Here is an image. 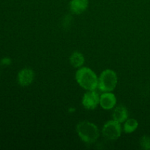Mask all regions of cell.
Wrapping results in <instances>:
<instances>
[{"label":"cell","mask_w":150,"mask_h":150,"mask_svg":"<svg viewBox=\"0 0 150 150\" xmlns=\"http://www.w3.org/2000/svg\"><path fill=\"white\" fill-rule=\"evenodd\" d=\"M76 80L79 86L86 91L98 89V77L89 67H81L78 69L76 73Z\"/></svg>","instance_id":"1"},{"label":"cell","mask_w":150,"mask_h":150,"mask_svg":"<svg viewBox=\"0 0 150 150\" xmlns=\"http://www.w3.org/2000/svg\"><path fill=\"white\" fill-rule=\"evenodd\" d=\"M76 132L81 140L89 144L95 143L100 136L98 126L89 121H82L78 123Z\"/></svg>","instance_id":"2"},{"label":"cell","mask_w":150,"mask_h":150,"mask_svg":"<svg viewBox=\"0 0 150 150\" xmlns=\"http://www.w3.org/2000/svg\"><path fill=\"white\" fill-rule=\"evenodd\" d=\"M118 77L114 70L106 69L103 70L98 78V89L102 92H112L117 87Z\"/></svg>","instance_id":"3"},{"label":"cell","mask_w":150,"mask_h":150,"mask_svg":"<svg viewBox=\"0 0 150 150\" xmlns=\"http://www.w3.org/2000/svg\"><path fill=\"white\" fill-rule=\"evenodd\" d=\"M103 136L108 140H117L121 136V124L114 120H109L104 124L102 129Z\"/></svg>","instance_id":"4"},{"label":"cell","mask_w":150,"mask_h":150,"mask_svg":"<svg viewBox=\"0 0 150 150\" xmlns=\"http://www.w3.org/2000/svg\"><path fill=\"white\" fill-rule=\"evenodd\" d=\"M83 108L87 110H94L100 104V95L95 90H88L81 100Z\"/></svg>","instance_id":"5"},{"label":"cell","mask_w":150,"mask_h":150,"mask_svg":"<svg viewBox=\"0 0 150 150\" xmlns=\"http://www.w3.org/2000/svg\"><path fill=\"white\" fill-rule=\"evenodd\" d=\"M35 79V73L30 68H23L18 72L17 76V81L20 86H28L33 82Z\"/></svg>","instance_id":"6"},{"label":"cell","mask_w":150,"mask_h":150,"mask_svg":"<svg viewBox=\"0 0 150 150\" xmlns=\"http://www.w3.org/2000/svg\"><path fill=\"white\" fill-rule=\"evenodd\" d=\"M117 97L111 92H103L100 96V105L104 110H111L117 105Z\"/></svg>","instance_id":"7"},{"label":"cell","mask_w":150,"mask_h":150,"mask_svg":"<svg viewBox=\"0 0 150 150\" xmlns=\"http://www.w3.org/2000/svg\"><path fill=\"white\" fill-rule=\"evenodd\" d=\"M69 7L72 13L80 15L87 10L89 7V0H70Z\"/></svg>","instance_id":"8"},{"label":"cell","mask_w":150,"mask_h":150,"mask_svg":"<svg viewBox=\"0 0 150 150\" xmlns=\"http://www.w3.org/2000/svg\"><path fill=\"white\" fill-rule=\"evenodd\" d=\"M112 117L114 121L120 124L125 122L128 119V112L127 108L122 105L115 106L112 113Z\"/></svg>","instance_id":"9"},{"label":"cell","mask_w":150,"mask_h":150,"mask_svg":"<svg viewBox=\"0 0 150 150\" xmlns=\"http://www.w3.org/2000/svg\"><path fill=\"white\" fill-rule=\"evenodd\" d=\"M70 63L75 68H80L84 63L85 59L83 54L78 51H75L70 56Z\"/></svg>","instance_id":"10"},{"label":"cell","mask_w":150,"mask_h":150,"mask_svg":"<svg viewBox=\"0 0 150 150\" xmlns=\"http://www.w3.org/2000/svg\"><path fill=\"white\" fill-rule=\"evenodd\" d=\"M138 127H139V122L136 119H127L125 122L123 130L125 133H132L136 131Z\"/></svg>","instance_id":"11"},{"label":"cell","mask_w":150,"mask_h":150,"mask_svg":"<svg viewBox=\"0 0 150 150\" xmlns=\"http://www.w3.org/2000/svg\"><path fill=\"white\" fill-rule=\"evenodd\" d=\"M140 146L143 149H150V136H144L140 140Z\"/></svg>","instance_id":"12"},{"label":"cell","mask_w":150,"mask_h":150,"mask_svg":"<svg viewBox=\"0 0 150 150\" xmlns=\"http://www.w3.org/2000/svg\"><path fill=\"white\" fill-rule=\"evenodd\" d=\"M0 63H1V65L8 66L12 63V60H11V59L9 58V57H4V58L1 59Z\"/></svg>","instance_id":"13"}]
</instances>
